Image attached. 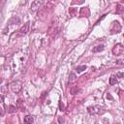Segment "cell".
<instances>
[{
	"label": "cell",
	"mask_w": 124,
	"mask_h": 124,
	"mask_svg": "<svg viewBox=\"0 0 124 124\" xmlns=\"http://www.w3.org/2000/svg\"><path fill=\"white\" fill-rule=\"evenodd\" d=\"M28 60V52L27 49L21 51L14 55V57L11 60V66L13 71H20L21 70L24 66L26 65V62Z\"/></svg>",
	"instance_id": "cell-1"
},
{
	"label": "cell",
	"mask_w": 124,
	"mask_h": 124,
	"mask_svg": "<svg viewBox=\"0 0 124 124\" xmlns=\"http://www.w3.org/2000/svg\"><path fill=\"white\" fill-rule=\"evenodd\" d=\"M87 111L92 115H102L105 113V110L100 106H90L87 108Z\"/></svg>",
	"instance_id": "cell-2"
},
{
	"label": "cell",
	"mask_w": 124,
	"mask_h": 124,
	"mask_svg": "<svg viewBox=\"0 0 124 124\" xmlns=\"http://www.w3.org/2000/svg\"><path fill=\"white\" fill-rule=\"evenodd\" d=\"M10 89L14 93H19L22 89V82L20 80H15L10 84Z\"/></svg>",
	"instance_id": "cell-3"
},
{
	"label": "cell",
	"mask_w": 124,
	"mask_h": 124,
	"mask_svg": "<svg viewBox=\"0 0 124 124\" xmlns=\"http://www.w3.org/2000/svg\"><path fill=\"white\" fill-rule=\"evenodd\" d=\"M44 2H45V0H34L31 4V8H30L31 11L32 12H37L38 10H40L41 7L43 6Z\"/></svg>",
	"instance_id": "cell-4"
},
{
	"label": "cell",
	"mask_w": 124,
	"mask_h": 124,
	"mask_svg": "<svg viewBox=\"0 0 124 124\" xmlns=\"http://www.w3.org/2000/svg\"><path fill=\"white\" fill-rule=\"evenodd\" d=\"M123 52H124V47H123V45H121V44H116V45H115V46L112 48V53H113V55H115V56L120 55Z\"/></svg>",
	"instance_id": "cell-5"
},
{
	"label": "cell",
	"mask_w": 124,
	"mask_h": 124,
	"mask_svg": "<svg viewBox=\"0 0 124 124\" xmlns=\"http://www.w3.org/2000/svg\"><path fill=\"white\" fill-rule=\"evenodd\" d=\"M121 30V25L118 21H113L111 26V33L112 34H115V33H119Z\"/></svg>",
	"instance_id": "cell-6"
},
{
	"label": "cell",
	"mask_w": 124,
	"mask_h": 124,
	"mask_svg": "<svg viewBox=\"0 0 124 124\" xmlns=\"http://www.w3.org/2000/svg\"><path fill=\"white\" fill-rule=\"evenodd\" d=\"M80 16H82V18H88L90 16V10L88 7H84L81 8L80 11Z\"/></svg>",
	"instance_id": "cell-7"
},
{
	"label": "cell",
	"mask_w": 124,
	"mask_h": 124,
	"mask_svg": "<svg viewBox=\"0 0 124 124\" xmlns=\"http://www.w3.org/2000/svg\"><path fill=\"white\" fill-rule=\"evenodd\" d=\"M28 31H29V22H26V23H24V25L20 29V33L21 35H24V34H26Z\"/></svg>",
	"instance_id": "cell-8"
},
{
	"label": "cell",
	"mask_w": 124,
	"mask_h": 124,
	"mask_svg": "<svg viewBox=\"0 0 124 124\" xmlns=\"http://www.w3.org/2000/svg\"><path fill=\"white\" fill-rule=\"evenodd\" d=\"M8 22H9L10 25H13V24H19L20 22V18H18V16H13V18H11L9 20Z\"/></svg>",
	"instance_id": "cell-9"
},
{
	"label": "cell",
	"mask_w": 124,
	"mask_h": 124,
	"mask_svg": "<svg viewBox=\"0 0 124 124\" xmlns=\"http://www.w3.org/2000/svg\"><path fill=\"white\" fill-rule=\"evenodd\" d=\"M115 13H116L117 15H121L124 13V6L122 4H117L116 5V10H115Z\"/></svg>",
	"instance_id": "cell-10"
},
{
	"label": "cell",
	"mask_w": 124,
	"mask_h": 124,
	"mask_svg": "<svg viewBox=\"0 0 124 124\" xmlns=\"http://www.w3.org/2000/svg\"><path fill=\"white\" fill-rule=\"evenodd\" d=\"M104 48H105V47H104L103 45H98V46H96V47L92 49V52H100L104 51Z\"/></svg>",
	"instance_id": "cell-11"
},
{
	"label": "cell",
	"mask_w": 124,
	"mask_h": 124,
	"mask_svg": "<svg viewBox=\"0 0 124 124\" xmlns=\"http://www.w3.org/2000/svg\"><path fill=\"white\" fill-rule=\"evenodd\" d=\"M79 91H80V88H79L78 85H73V86L71 87V94H72V95H76V94H78Z\"/></svg>",
	"instance_id": "cell-12"
},
{
	"label": "cell",
	"mask_w": 124,
	"mask_h": 124,
	"mask_svg": "<svg viewBox=\"0 0 124 124\" xmlns=\"http://www.w3.org/2000/svg\"><path fill=\"white\" fill-rule=\"evenodd\" d=\"M117 77L116 76H111V78H110V84L111 85H114V84H117V79H116Z\"/></svg>",
	"instance_id": "cell-13"
},
{
	"label": "cell",
	"mask_w": 124,
	"mask_h": 124,
	"mask_svg": "<svg viewBox=\"0 0 124 124\" xmlns=\"http://www.w3.org/2000/svg\"><path fill=\"white\" fill-rule=\"evenodd\" d=\"M24 122L26 124H31V123L34 122V118L32 116H30V115H26V116L24 117Z\"/></svg>",
	"instance_id": "cell-14"
},
{
	"label": "cell",
	"mask_w": 124,
	"mask_h": 124,
	"mask_svg": "<svg viewBox=\"0 0 124 124\" xmlns=\"http://www.w3.org/2000/svg\"><path fill=\"white\" fill-rule=\"evenodd\" d=\"M76 80H77V76H76V74H74V73L70 74V77H69V82H70V84H72V82L76 81Z\"/></svg>",
	"instance_id": "cell-15"
},
{
	"label": "cell",
	"mask_w": 124,
	"mask_h": 124,
	"mask_svg": "<svg viewBox=\"0 0 124 124\" xmlns=\"http://www.w3.org/2000/svg\"><path fill=\"white\" fill-rule=\"evenodd\" d=\"M85 69H86V66L85 65H82V66H79V67H77L76 68V71L78 73H81L82 71H84Z\"/></svg>",
	"instance_id": "cell-16"
},
{
	"label": "cell",
	"mask_w": 124,
	"mask_h": 124,
	"mask_svg": "<svg viewBox=\"0 0 124 124\" xmlns=\"http://www.w3.org/2000/svg\"><path fill=\"white\" fill-rule=\"evenodd\" d=\"M16 107H15V106H13V105H11V106L9 107V110H8V112H9L10 113L16 112Z\"/></svg>",
	"instance_id": "cell-17"
},
{
	"label": "cell",
	"mask_w": 124,
	"mask_h": 124,
	"mask_svg": "<svg viewBox=\"0 0 124 124\" xmlns=\"http://www.w3.org/2000/svg\"><path fill=\"white\" fill-rule=\"evenodd\" d=\"M77 13V8H70L69 9V14L71 16H75Z\"/></svg>",
	"instance_id": "cell-18"
},
{
	"label": "cell",
	"mask_w": 124,
	"mask_h": 124,
	"mask_svg": "<svg viewBox=\"0 0 124 124\" xmlns=\"http://www.w3.org/2000/svg\"><path fill=\"white\" fill-rule=\"evenodd\" d=\"M84 2V0H74L73 4H78V5H80V4H82Z\"/></svg>",
	"instance_id": "cell-19"
},
{
	"label": "cell",
	"mask_w": 124,
	"mask_h": 124,
	"mask_svg": "<svg viewBox=\"0 0 124 124\" xmlns=\"http://www.w3.org/2000/svg\"><path fill=\"white\" fill-rule=\"evenodd\" d=\"M59 108H60V111H64V110H65V109H64V105L61 104V101L59 102Z\"/></svg>",
	"instance_id": "cell-20"
},
{
	"label": "cell",
	"mask_w": 124,
	"mask_h": 124,
	"mask_svg": "<svg viewBox=\"0 0 124 124\" xmlns=\"http://www.w3.org/2000/svg\"><path fill=\"white\" fill-rule=\"evenodd\" d=\"M58 122H59V123H64V122H65V119H64L63 117H59V118H58Z\"/></svg>",
	"instance_id": "cell-21"
},
{
	"label": "cell",
	"mask_w": 124,
	"mask_h": 124,
	"mask_svg": "<svg viewBox=\"0 0 124 124\" xmlns=\"http://www.w3.org/2000/svg\"><path fill=\"white\" fill-rule=\"evenodd\" d=\"M116 77H124V74H122V73H117L116 74Z\"/></svg>",
	"instance_id": "cell-22"
},
{
	"label": "cell",
	"mask_w": 124,
	"mask_h": 124,
	"mask_svg": "<svg viewBox=\"0 0 124 124\" xmlns=\"http://www.w3.org/2000/svg\"><path fill=\"white\" fill-rule=\"evenodd\" d=\"M108 98H109V99H111V100H112V95H111V94H109V93H108Z\"/></svg>",
	"instance_id": "cell-23"
},
{
	"label": "cell",
	"mask_w": 124,
	"mask_h": 124,
	"mask_svg": "<svg viewBox=\"0 0 124 124\" xmlns=\"http://www.w3.org/2000/svg\"><path fill=\"white\" fill-rule=\"evenodd\" d=\"M52 1H55V0H52Z\"/></svg>",
	"instance_id": "cell-24"
},
{
	"label": "cell",
	"mask_w": 124,
	"mask_h": 124,
	"mask_svg": "<svg viewBox=\"0 0 124 124\" xmlns=\"http://www.w3.org/2000/svg\"><path fill=\"white\" fill-rule=\"evenodd\" d=\"M123 37H124V35H123Z\"/></svg>",
	"instance_id": "cell-25"
}]
</instances>
